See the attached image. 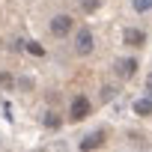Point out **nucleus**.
Listing matches in <instances>:
<instances>
[{"mask_svg":"<svg viewBox=\"0 0 152 152\" xmlns=\"http://www.w3.org/2000/svg\"><path fill=\"white\" fill-rule=\"evenodd\" d=\"M93 48H96L93 33H90V30H81V33H78V39H75V51H78L81 57H87V54H93Z\"/></svg>","mask_w":152,"mask_h":152,"instance_id":"f257e3e1","label":"nucleus"},{"mask_svg":"<svg viewBox=\"0 0 152 152\" xmlns=\"http://www.w3.org/2000/svg\"><path fill=\"white\" fill-rule=\"evenodd\" d=\"M87 113H90V102L84 99V96H78L72 102V110H69V116L75 119V122H81V119H87Z\"/></svg>","mask_w":152,"mask_h":152,"instance_id":"f03ea898","label":"nucleus"},{"mask_svg":"<svg viewBox=\"0 0 152 152\" xmlns=\"http://www.w3.org/2000/svg\"><path fill=\"white\" fill-rule=\"evenodd\" d=\"M116 75H119V78H134V72H137V60H131V57H122V60H116Z\"/></svg>","mask_w":152,"mask_h":152,"instance_id":"7ed1b4c3","label":"nucleus"},{"mask_svg":"<svg viewBox=\"0 0 152 152\" xmlns=\"http://www.w3.org/2000/svg\"><path fill=\"white\" fill-rule=\"evenodd\" d=\"M69 30H72V18L69 15H54L51 18V33L54 36H66Z\"/></svg>","mask_w":152,"mask_h":152,"instance_id":"20e7f679","label":"nucleus"},{"mask_svg":"<svg viewBox=\"0 0 152 152\" xmlns=\"http://www.w3.org/2000/svg\"><path fill=\"white\" fill-rule=\"evenodd\" d=\"M122 42H125L128 48H140V45L146 42V33H143V30H134V27H131V30H125Z\"/></svg>","mask_w":152,"mask_h":152,"instance_id":"39448f33","label":"nucleus"},{"mask_svg":"<svg viewBox=\"0 0 152 152\" xmlns=\"http://www.w3.org/2000/svg\"><path fill=\"white\" fill-rule=\"evenodd\" d=\"M102 143H104V131H93V134H87L78 146H81V149H99Z\"/></svg>","mask_w":152,"mask_h":152,"instance_id":"423d86ee","label":"nucleus"},{"mask_svg":"<svg viewBox=\"0 0 152 152\" xmlns=\"http://www.w3.org/2000/svg\"><path fill=\"white\" fill-rule=\"evenodd\" d=\"M134 110H137V116H149V113H152V99H149V93L134 102Z\"/></svg>","mask_w":152,"mask_h":152,"instance_id":"0eeeda50","label":"nucleus"},{"mask_svg":"<svg viewBox=\"0 0 152 152\" xmlns=\"http://www.w3.org/2000/svg\"><path fill=\"white\" fill-rule=\"evenodd\" d=\"M21 48H27V51H30V54H33V57H45V48H42V45H39V42H24V45H21Z\"/></svg>","mask_w":152,"mask_h":152,"instance_id":"6e6552de","label":"nucleus"},{"mask_svg":"<svg viewBox=\"0 0 152 152\" xmlns=\"http://www.w3.org/2000/svg\"><path fill=\"white\" fill-rule=\"evenodd\" d=\"M131 6H134V12H149L152 0H131Z\"/></svg>","mask_w":152,"mask_h":152,"instance_id":"1a4fd4ad","label":"nucleus"},{"mask_svg":"<svg viewBox=\"0 0 152 152\" xmlns=\"http://www.w3.org/2000/svg\"><path fill=\"white\" fill-rule=\"evenodd\" d=\"M99 3H102V0H81L84 12H96V9H99Z\"/></svg>","mask_w":152,"mask_h":152,"instance_id":"9d476101","label":"nucleus"},{"mask_svg":"<svg viewBox=\"0 0 152 152\" xmlns=\"http://www.w3.org/2000/svg\"><path fill=\"white\" fill-rule=\"evenodd\" d=\"M45 125H48V128H57V125H60L57 113H45Z\"/></svg>","mask_w":152,"mask_h":152,"instance_id":"9b49d317","label":"nucleus"},{"mask_svg":"<svg viewBox=\"0 0 152 152\" xmlns=\"http://www.w3.org/2000/svg\"><path fill=\"white\" fill-rule=\"evenodd\" d=\"M113 96H116V90H113V87H104V90H102V102H110Z\"/></svg>","mask_w":152,"mask_h":152,"instance_id":"f8f14e48","label":"nucleus"},{"mask_svg":"<svg viewBox=\"0 0 152 152\" xmlns=\"http://www.w3.org/2000/svg\"><path fill=\"white\" fill-rule=\"evenodd\" d=\"M15 81H12V75H0V87H3V90H9Z\"/></svg>","mask_w":152,"mask_h":152,"instance_id":"ddd939ff","label":"nucleus"},{"mask_svg":"<svg viewBox=\"0 0 152 152\" xmlns=\"http://www.w3.org/2000/svg\"><path fill=\"white\" fill-rule=\"evenodd\" d=\"M18 87H21V90H30V87H33V81H30V78H21V81H18Z\"/></svg>","mask_w":152,"mask_h":152,"instance_id":"4468645a","label":"nucleus"}]
</instances>
